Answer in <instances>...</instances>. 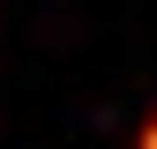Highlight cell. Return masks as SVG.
<instances>
[{
  "mask_svg": "<svg viewBox=\"0 0 157 149\" xmlns=\"http://www.w3.org/2000/svg\"><path fill=\"white\" fill-rule=\"evenodd\" d=\"M135 149H157V112H150L142 127H135Z\"/></svg>",
  "mask_w": 157,
  "mask_h": 149,
  "instance_id": "cell-1",
  "label": "cell"
}]
</instances>
